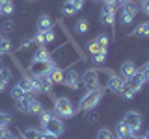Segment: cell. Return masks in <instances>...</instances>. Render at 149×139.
<instances>
[{"instance_id":"1","label":"cell","mask_w":149,"mask_h":139,"mask_svg":"<svg viewBox=\"0 0 149 139\" xmlns=\"http://www.w3.org/2000/svg\"><path fill=\"white\" fill-rule=\"evenodd\" d=\"M80 59H82V54L78 52V48L73 43H69V41H65V43L60 45L54 52H50V61H52V65H56V67H60V69H69L77 61H80Z\"/></svg>"},{"instance_id":"2","label":"cell","mask_w":149,"mask_h":139,"mask_svg":"<svg viewBox=\"0 0 149 139\" xmlns=\"http://www.w3.org/2000/svg\"><path fill=\"white\" fill-rule=\"evenodd\" d=\"M108 78H110V74L102 72L99 69H86V71L80 74V82L84 83L86 89H97V87L106 85Z\"/></svg>"},{"instance_id":"3","label":"cell","mask_w":149,"mask_h":139,"mask_svg":"<svg viewBox=\"0 0 149 139\" xmlns=\"http://www.w3.org/2000/svg\"><path fill=\"white\" fill-rule=\"evenodd\" d=\"M102 95H104V89H101V87H97V89H88L86 95L80 98L77 106V113L78 111H90V109H95V106L101 102Z\"/></svg>"},{"instance_id":"4","label":"cell","mask_w":149,"mask_h":139,"mask_svg":"<svg viewBox=\"0 0 149 139\" xmlns=\"http://www.w3.org/2000/svg\"><path fill=\"white\" fill-rule=\"evenodd\" d=\"M143 78H142V74H140L138 71L132 74V76H129L127 80H125V83H123V87H121V91H119V95L123 96V98H132L136 93L142 89V85H143Z\"/></svg>"},{"instance_id":"5","label":"cell","mask_w":149,"mask_h":139,"mask_svg":"<svg viewBox=\"0 0 149 139\" xmlns=\"http://www.w3.org/2000/svg\"><path fill=\"white\" fill-rule=\"evenodd\" d=\"M54 115L60 119H71L73 115H77V108L73 106V102L67 96H60L54 98Z\"/></svg>"},{"instance_id":"6","label":"cell","mask_w":149,"mask_h":139,"mask_svg":"<svg viewBox=\"0 0 149 139\" xmlns=\"http://www.w3.org/2000/svg\"><path fill=\"white\" fill-rule=\"evenodd\" d=\"M138 9H140V4L136 0H129L127 4H123L119 8V22L123 26H130L138 15Z\"/></svg>"},{"instance_id":"7","label":"cell","mask_w":149,"mask_h":139,"mask_svg":"<svg viewBox=\"0 0 149 139\" xmlns=\"http://www.w3.org/2000/svg\"><path fill=\"white\" fill-rule=\"evenodd\" d=\"M52 67L54 65L50 59H32L26 67V74H30V76H41V74H47Z\"/></svg>"},{"instance_id":"8","label":"cell","mask_w":149,"mask_h":139,"mask_svg":"<svg viewBox=\"0 0 149 139\" xmlns=\"http://www.w3.org/2000/svg\"><path fill=\"white\" fill-rule=\"evenodd\" d=\"M62 83L65 87H69L71 91H78L80 87V72L77 71L74 67H69V69H63V78H62Z\"/></svg>"},{"instance_id":"9","label":"cell","mask_w":149,"mask_h":139,"mask_svg":"<svg viewBox=\"0 0 149 139\" xmlns=\"http://www.w3.org/2000/svg\"><path fill=\"white\" fill-rule=\"evenodd\" d=\"M123 120L130 126V130H132L134 133H138L140 130H142L143 126V119H142V113H138V111H127L125 113Z\"/></svg>"},{"instance_id":"10","label":"cell","mask_w":149,"mask_h":139,"mask_svg":"<svg viewBox=\"0 0 149 139\" xmlns=\"http://www.w3.org/2000/svg\"><path fill=\"white\" fill-rule=\"evenodd\" d=\"M43 130H47V132H50V133H54V136H62V133L65 132V126H63V120L60 119V117H56V115H52L49 120L45 122V126H41Z\"/></svg>"},{"instance_id":"11","label":"cell","mask_w":149,"mask_h":139,"mask_svg":"<svg viewBox=\"0 0 149 139\" xmlns=\"http://www.w3.org/2000/svg\"><path fill=\"white\" fill-rule=\"evenodd\" d=\"M116 21H118V15H116V11H112V9L108 8H104L102 6V11H101V22L104 26H108L112 32H114V28H116Z\"/></svg>"},{"instance_id":"12","label":"cell","mask_w":149,"mask_h":139,"mask_svg":"<svg viewBox=\"0 0 149 139\" xmlns=\"http://www.w3.org/2000/svg\"><path fill=\"white\" fill-rule=\"evenodd\" d=\"M19 83H21L22 89H24L26 93H30L32 96L39 93V87H37V83H36V80H34V76H30V74H26L24 78H21V80H19Z\"/></svg>"},{"instance_id":"13","label":"cell","mask_w":149,"mask_h":139,"mask_svg":"<svg viewBox=\"0 0 149 139\" xmlns=\"http://www.w3.org/2000/svg\"><path fill=\"white\" fill-rule=\"evenodd\" d=\"M123 83H125V78L121 76V74H110L108 82H106V87H108L112 93H119L121 87H123Z\"/></svg>"},{"instance_id":"14","label":"cell","mask_w":149,"mask_h":139,"mask_svg":"<svg viewBox=\"0 0 149 139\" xmlns=\"http://www.w3.org/2000/svg\"><path fill=\"white\" fill-rule=\"evenodd\" d=\"M34 80H36V83H37V87H39V93H50V91H52V85H54V83L50 82V78L47 76V74L34 76Z\"/></svg>"},{"instance_id":"15","label":"cell","mask_w":149,"mask_h":139,"mask_svg":"<svg viewBox=\"0 0 149 139\" xmlns=\"http://www.w3.org/2000/svg\"><path fill=\"white\" fill-rule=\"evenodd\" d=\"M36 26H37V32H47V30H50V28L54 26V22H52V19L49 15L43 13V15H39V19H37Z\"/></svg>"},{"instance_id":"16","label":"cell","mask_w":149,"mask_h":139,"mask_svg":"<svg viewBox=\"0 0 149 139\" xmlns=\"http://www.w3.org/2000/svg\"><path fill=\"white\" fill-rule=\"evenodd\" d=\"M136 71H138V67L134 65V61H123V63H121V69H119V74L127 80V78L132 76Z\"/></svg>"},{"instance_id":"17","label":"cell","mask_w":149,"mask_h":139,"mask_svg":"<svg viewBox=\"0 0 149 139\" xmlns=\"http://www.w3.org/2000/svg\"><path fill=\"white\" fill-rule=\"evenodd\" d=\"M47 76L50 78V82H52L54 85H56V83H62V78H63V69H60V67H56V65H54V67L50 69L49 72H47Z\"/></svg>"},{"instance_id":"18","label":"cell","mask_w":149,"mask_h":139,"mask_svg":"<svg viewBox=\"0 0 149 139\" xmlns=\"http://www.w3.org/2000/svg\"><path fill=\"white\" fill-rule=\"evenodd\" d=\"M130 35L132 37H149V21L138 24L132 32H130Z\"/></svg>"},{"instance_id":"19","label":"cell","mask_w":149,"mask_h":139,"mask_svg":"<svg viewBox=\"0 0 149 139\" xmlns=\"http://www.w3.org/2000/svg\"><path fill=\"white\" fill-rule=\"evenodd\" d=\"M30 100H32V95H26V96H22V98L15 100V108H17V111H21V113L28 115V106H30Z\"/></svg>"},{"instance_id":"20","label":"cell","mask_w":149,"mask_h":139,"mask_svg":"<svg viewBox=\"0 0 149 139\" xmlns=\"http://www.w3.org/2000/svg\"><path fill=\"white\" fill-rule=\"evenodd\" d=\"M130 132H132V130H130V126H129L127 122H125L123 119H121L119 122L116 124V132H114V136L121 139V137H123V136H127V133H130Z\"/></svg>"},{"instance_id":"21","label":"cell","mask_w":149,"mask_h":139,"mask_svg":"<svg viewBox=\"0 0 149 139\" xmlns=\"http://www.w3.org/2000/svg\"><path fill=\"white\" fill-rule=\"evenodd\" d=\"M41 111H43V104H41V100L36 98V96H32L30 106H28V115H39Z\"/></svg>"},{"instance_id":"22","label":"cell","mask_w":149,"mask_h":139,"mask_svg":"<svg viewBox=\"0 0 149 139\" xmlns=\"http://www.w3.org/2000/svg\"><path fill=\"white\" fill-rule=\"evenodd\" d=\"M78 8L77 4H73L71 0H65V2L62 4V13L63 15H67V17H71V15H74V13H78Z\"/></svg>"},{"instance_id":"23","label":"cell","mask_w":149,"mask_h":139,"mask_svg":"<svg viewBox=\"0 0 149 139\" xmlns=\"http://www.w3.org/2000/svg\"><path fill=\"white\" fill-rule=\"evenodd\" d=\"M88 30H90V22H88L86 19H78V21L74 22V32H77L78 35H84Z\"/></svg>"},{"instance_id":"24","label":"cell","mask_w":149,"mask_h":139,"mask_svg":"<svg viewBox=\"0 0 149 139\" xmlns=\"http://www.w3.org/2000/svg\"><path fill=\"white\" fill-rule=\"evenodd\" d=\"M32 59H50V50L47 46H37Z\"/></svg>"},{"instance_id":"25","label":"cell","mask_w":149,"mask_h":139,"mask_svg":"<svg viewBox=\"0 0 149 139\" xmlns=\"http://www.w3.org/2000/svg\"><path fill=\"white\" fill-rule=\"evenodd\" d=\"M26 95H30V93H26L24 89H22V85L21 83H13V87H11V96H13V100H19V98H22V96H26Z\"/></svg>"},{"instance_id":"26","label":"cell","mask_w":149,"mask_h":139,"mask_svg":"<svg viewBox=\"0 0 149 139\" xmlns=\"http://www.w3.org/2000/svg\"><path fill=\"white\" fill-rule=\"evenodd\" d=\"M101 50H106V48H101L99 43H97V39H91V41H88V43H86V52L90 54V56L101 52Z\"/></svg>"},{"instance_id":"27","label":"cell","mask_w":149,"mask_h":139,"mask_svg":"<svg viewBox=\"0 0 149 139\" xmlns=\"http://www.w3.org/2000/svg\"><path fill=\"white\" fill-rule=\"evenodd\" d=\"M106 58H108V50H101V52H97V54L91 56V61L95 65H104Z\"/></svg>"},{"instance_id":"28","label":"cell","mask_w":149,"mask_h":139,"mask_svg":"<svg viewBox=\"0 0 149 139\" xmlns=\"http://www.w3.org/2000/svg\"><path fill=\"white\" fill-rule=\"evenodd\" d=\"M11 52V41L8 39V37H2L0 35V54H9Z\"/></svg>"},{"instance_id":"29","label":"cell","mask_w":149,"mask_h":139,"mask_svg":"<svg viewBox=\"0 0 149 139\" xmlns=\"http://www.w3.org/2000/svg\"><path fill=\"white\" fill-rule=\"evenodd\" d=\"M95 39H97V43H99L101 48H106V50H108V45H110V41H112V37H110V35L101 34V35H97Z\"/></svg>"},{"instance_id":"30","label":"cell","mask_w":149,"mask_h":139,"mask_svg":"<svg viewBox=\"0 0 149 139\" xmlns=\"http://www.w3.org/2000/svg\"><path fill=\"white\" fill-rule=\"evenodd\" d=\"M13 11H15V6H13V0H6V2H4V6H2V15L9 17Z\"/></svg>"},{"instance_id":"31","label":"cell","mask_w":149,"mask_h":139,"mask_svg":"<svg viewBox=\"0 0 149 139\" xmlns=\"http://www.w3.org/2000/svg\"><path fill=\"white\" fill-rule=\"evenodd\" d=\"M114 137H116L114 132L108 130V128H101L99 132H97V139H114Z\"/></svg>"},{"instance_id":"32","label":"cell","mask_w":149,"mask_h":139,"mask_svg":"<svg viewBox=\"0 0 149 139\" xmlns=\"http://www.w3.org/2000/svg\"><path fill=\"white\" fill-rule=\"evenodd\" d=\"M11 124V115L6 111H0V128H6Z\"/></svg>"},{"instance_id":"33","label":"cell","mask_w":149,"mask_h":139,"mask_svg":"<svg viewBox=\"0 0 149 139\" xmlns=\"http://www.w3.org/2000/svg\"><path fill=\"white\" fill-rule=\"evenodd\" d=\"M22 137H24V139H37V137H39V130H36V128H26L24 132H22Z\"/></svg>"},{"instance_id":"34","label":"cell","mask_w":149,"mask_h":139,"mask_svg":"<svg viewBox=\"0 0 149 139\" xmlns=\"http://www.w3.org/2000/svg\"><path fill=\"white\" fill-rule=\"evenodd\" d=\"M86 120H88L90 124L97 122V120H99V113H97L95 109H90V111H86Z\"/></svg>"},{"instance_id":"35","label":"cell","mask_w":149,"mask_h":139,"mask_svg":"<svg viewBox=\"0 0 149 139\" xmlns=\"http://www.w3.org/2000/svg\"><path fill=\"white\" fill-rule=\"evenodd\" d=\"M0 78H2L4 82H8V83H9V82L13 80V74H11V71H9L8 67H4L2 71H0Z\"/></svg>"},{"instance_id":"36","label":"cell","mask_w":149,"mask_h":139,"mask_svg":"<svg viewBox=\"0 0 149 139\" xmlns=\"http://www.w3.org/2000/svg\"><path fill=\"white\" fill-rule=\"evenodd\" d=\"M52 115H54V113H50V111H47V109H43V111H41V113L37 115V117H39V122H41V126H45V122H47V120H49L50 117H52Z\"/></svg>"},{"instance_id":"37","label":"cell","mask_w":149,"mask_h":139,"mask_svg":"<svg viewBox=\"0 0 149 139\" xmlns=\"http://www.w3.org/2000/svg\"><path fill=\"white\" fill-rule=\"evenodd\" d=\"M138 72H140V74H142V78H143V82H146V83H147V82H149V61H147L146 65H143V67H142V69H140V71H138Z\"/></svg>"},{"instance_id":"38","label":"cell","mask_w":149,"mask_h":139,"mask_svg":"<svg viewBox=\"0 0 149 139\" xmlns=\"http://www.w3.org/2000/svg\"><path fill=\"white\" fill-rule=\"evenodd\" d=\"M37 139H58V136L47 132V130H41V132H39V137H37Z\"/></svg>"},{"instance_id":"39","label":"cell","mask_w":149,"mask_h":139,"mask_svg":"<svg viewBox=\"0 0 149 139\" xmlns=\"http://www.w3.org/2000/svg\"><path fill=\"white\" fill-rule=\"evenodd\" d=\"M2 28H4V32H8V34H11V32L15 30V24H13L11 21H6V22L2 24Z\"/></svg>"},{"instance_id":"40","label":"cell","mask_w":149,"mask_h":139,"mask_svg":"<svg viewBox=\"0 0 149 139\" xmlns=\"http://www.w3.org/2000/svg\"><path fill=\"white\" fill-rule=\"evenodd\" d=\"M119 139V137H118ZM121 139H142V133H134V132H130V133H127V136H123Z\"/></svg>"},{"instance_id":"41","label":"cell","mask_w":149,"mask_h":139,"mask_svg":"<svg viewBox=\"0 0 149 139\" xmlns=\"http://www.w3.org/2000/svg\"><path fill=\"white\" fill-rule=\"evenodd\" d=\"M140 8H142V11L149 15V0H142V4H140Z\"/></svg>"},{"instance_id":"42","label":"cell","mask_w":149,"mask_h":139,"mask_svg":"<svg viewBox=\"0 0 149 139\" xmlns=\"http://www.w3.org/2000/svg\"><path fill=\"white\" fill-rule=\"evenodd\" d=\"M6 87H8V82H4L2 78H0V93H2L4 89H6Z\"/></svg>"},{"instance_id":"43","label":"cell","mask_w":149,"mask_h":139,"mask_svg":"<svg viewBox=\"0 0 149 139\" xmlns=\"http://www.w3.org/2000/svg\"><path fill=\"white\" fill-rule=\"evenodd\" d=\"M71 2H73V4H77L78 8H82V6H84V2H86V0H71Z\"/></svg>"},{"instance_id":"44","label":"cell","mask_w":149,"mask_h":139,"mask_svg":"<svg viewBox=\"0 0 149 139\" xmlns=\"http://www.w3.org/2000/svg\"><path fill=\"white\" fill-rule=\"evenodd\" d=\"M4 69V54H0V71Z\"/></svg>"},{"instance_id":"45","label":"cell","mask_w":149,"mask_h":139,"mask_svg":"<svg viewBox=\"0 0 149 139\" xmlns=\"http://www.w3.org/2000/svg\"><path fill=\"white\" fill-rule=\"evenodd\" d=\"M142 139H149V130H147L146 133H142Z\"/></svg>"},{"instance_id":"46","label":"cell","mask_w":149,"mask_h":139,"mask_svg":"<svg viewBox=\"0 0 149 139\" xmlns=\"http://www.w3.org/2000/svg\"><path fill=\"white\" fill-rule=\"evenodd\" d=\"M95 2H102V4H104V2H106V0H95Z\"/></svg>"},{"instance_id":"47","label":"cell","mask_w":149,"mask_h":139,"mask_svg":"<svg viewBox=\"0 0 149 139\" xmlns=\"http://www.w3.org/2000/svg\"><path fill=\"white\" fill-rule=\"evenodd\" d=\"M28 2H37V0H28Z\"/></svg>"},{"instance_id":"48","label":"cell","mask_w":149,"mask_h":139,"mask_svg":"<svg viewBox=\"0 0 149 139\" xmlns=\"http://www.w3.org/2000/svg\"><path fill=\"white\" fill-rule=\"evenodd\" d=\"M114 139H118V137H114Z\"/></svg>"}]
</instances>
